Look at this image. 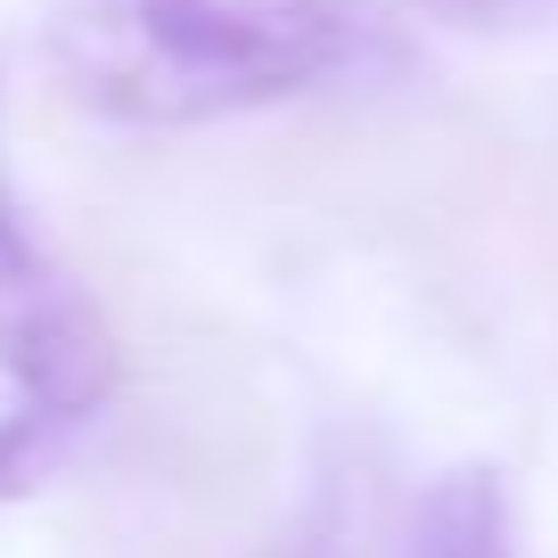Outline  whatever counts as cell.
Here are the masks:
<instances>
[{
  "label": "cell",
  "instance_id": "4",
  "mask_svg": "<svg viewBox=\"0 0 558 558\" xmlns=\"http://www.w3.org/2000/svg\"><path fill=\"white\" fill-rule=\"evenodd\" d=\"M444 34H525V25L550 17V0H402Z\"/></svg>",
  "mask_w": 558,
  "mask_h": 558
},
{
  "label": "cell",
  "instance_id": "1",
  "mask_svg": "<svg viewBox=\"0 0 558 558\" xmlns=\"http://www.w3.org/2000/svg\"><path fill=\"white\" fill-rule=\"evenodd\" d=\"M362 58L353 0H90L58 25L83 107L148 132L230 123L304 99Z\"/></svg>",
  "mask_w": 558,
  "mask_h": 558
},
{
  "label": "cell",
  "instance_id": "5",
  "mask_svg": "<svg viewBox=\"0 0 558 558\" xmlns=\"http://www.w3.org/2000/svg\"><path fill=\"white\" fill-rule=\"evenodd\" d=\"M279 558H320V550H279Z\"/></svg>",
  "mask_w": 558,
  "mask_h": 558
},
{
  "label": "cell",
  "instance_id": "2",
  "mask_svg": "<svg viewBox=\"0 0 558 558\" xmlns=\"http://www.w3.org/2000/svg\"><path fill=\"white\" fill-rule=\"evenodd\" d=\"M0 501H34L66 452L107 418L123 386V345L99 296L58 263L41 222L0 173Z\"/></svg>",
  "mask_w": 558,
  "mask_h": 558
},
{
  "label": "cell",
  "instance_id": "3",
  "mask_svg": "<svg viewBox=\"0 0 558 558\" xmlns=\"http://www.w3.org/2000/svg\"><path fill=\"white\" fill-rule=\"evenodd\" d=\"M402 558H518V525H509V485L501 469H444L427 476L411 509Z\"/></svg>",
  "mask_w": 558,
  "mask_h": 558
}]
</instances>
